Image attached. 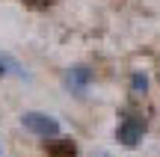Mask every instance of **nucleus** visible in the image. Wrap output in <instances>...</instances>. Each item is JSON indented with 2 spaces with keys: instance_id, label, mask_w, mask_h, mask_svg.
<instances>
[{
  "instance_id": "1",
  "label": "nucleus",
  "mask_w": 160,
  "mask_h": 157,
  "mask_svg": "<svg viewBox=\"0 0 160 157\" xmlns=\"http://www.w3.org/2000/svg\"><path fill=\"white\" fill-rule=\"evenodd\" d=\"M21 125L30 130V134L42 136V140H51V136L59 134V122H57V119L48 116V113H36V110L24 113V116H21Z\"/></svg>"
},
{
  "instance_id": "2",
  "label": "nucleus",
  "mask_w": 160,
  "mask_h": 157,
  "mask_svg": "<svg viewBox=\"0 0 160 157\" xmlns=\"http://www.w3.org/2000/svg\"><path fill=\"white\" fill-rule=\"evenodd\" d=\"M142 134H145V119L142 116H128V119H122L119 130H116L119 142H122V145H128V148L137 145V142L142 140Z\"/></svg>"
},
{
  "instance_id": "3",
  "label": "nucleus",
  "mask_w": 160,
  "mask_h": 157,
  "mask_svg": "<svg viewBox=\"0 0 160 157\" xmlns=\"http://www.w3.org/2000/svg\"><path fill=\"white\" fill-rule=\"evenodd\" d=\"M92 80H95V71L86 68V65H77V68L65 71V86H68L74 95H86V89H89Z\"/></svg>"
},
{
  "instance_id": "4",
  "label": "nucleus",
  "mask_w": 160,
  "mask_h": 157,
  "mask_svg": "<svg viewBox=\"0 0 160 157\" xmlns=\"http://www.w3.org/2000/svg\"><path fill=\"white\" fill-rule=\"evenodd\" d=\"M48 154L51 157H74L77 148H74L71 140H59V142H51V145H48Z\"/></svg>"
},
{
  "instance_id": "5",
  "label": "nucleus",
  "mask_w": 160,
  "mask_h": 157,
  "mask_svg": "<svg viewBox=\"0 0 160 157\" xmlns=\"http://www.w3.org/2000/svg\"><path fill=\"white\" fill-rule=\"evenodd\" d=\"M131 89H133V95H145L148 92V77H145L142 71H137V74L131 77Z\"/></svg>"
},
{
  "instance_id": "6",
  "label": "nucleus",
  "mask_w": 160,
  "mask_h": 157,
  "mask_svg": "<svg viewBox=\"0 0 160 157\" xmlns=\"http://www.w3.org/2000/svg\"><path fill=\"white\" fill-rule=\"evenodd\" d=\"M6 68H12V59H3V56H0V74H6Z\"/></svg>"
},
{
  "instance_id": "7",
  "label": "nucleus",
  "mask_w": 160,
  "mask_h": 157,
  "mask_svg": "<svg viewBox=\"0 0 160 157\" xmlns=\"http://www.w3.org/2000/svg\"><path fill=\"white\" fill-rule=\"evenodd\" d=\"M92 157H110V154H104V151H95V154H92Z\"/></svg>"
},
{
  "instance_id": "8",
  "label": "nucleus",
  "mask_w": 160,
  "mask_h": 157,
  "mask_svg": "<svg viewBox=\"0 0 160 157\" xmlns=\"http://www.w3.org/2000/svg\"><path fill=\"white\" fill-rule=\"evenodd\" d=\"M30 3H48V0H30Z\"/></svg>"
}]
</instances>
